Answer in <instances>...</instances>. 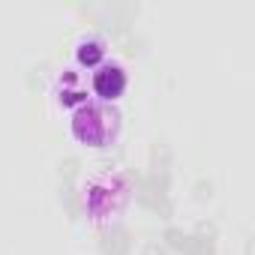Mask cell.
Masks as SVG:
<instances>
[{
  "instance_id": "1",
  "label": "cell",
  "mask_w": 255,
  "mask_h": 255,
  "mask_svg": "<svg viewBox=\"0 0 255 255\" xmlns=\"http://www.w3.org/2000/svg\"><path fill=\"white\" fill-rule=\"evenodd\" d=\"M132 177L123 168H102L96 174L87 177L81 201H84V213L96 228H108L114 225L126 207L132 201Z\"/></svg>"
},
{
  "instance_id": "2",
  "label": "cell",
  "mask_w": 255,
  "mask_h": 255,
  "mask_svg": "<svg viewBox=\"0 0 255 255\" xmlns=\"http://www.w3.org/2000/svg\"><path fill=\"white\" fill-rule=\"evenodd\" d=\"M120 132H123V114L117 105L90 99L69 114V135L81 150L105 153L120 141Z\"/></svg>"
},
{
  "instance_id": "3",
  "label": "cell",
  "mask_w": 255,
  "mask_h": 255,
  "mask_svg": "<svg viewBox=\"0 0 255 255\" xmlns=\"http://www.w3.org/2000/svg\"><path fill=\"white\" fill-rule=\"evenodd\" d=\"M87 87H90V99L117 105L126 96V90H129V72H126V66L120 60H105L99 69L90 72Z\"/></svg>"
},
{
  "instance_id": "4",
  "label": "cell",
  "mask_w": 255,
  "mask_h": 255,
  "mask_svg": "<svg viewBox=\"0 0 255 255\" xmlns=\"http://www.w3.org/2000/svg\"><path fill=\"white\" fill-rule=\"evenodd\" d=\"M54 102L63 108V111H75L81 108L84 102H90V87H87V75L75 66H66L57 78H54Z\"/></svg>"
},
{
  "instance_id": "5",
  "label": "cell",
  "mask_w": 255,
  "mask_h": 255,
  "mask_svg": "<svg viewBox=\"0 0 255 255\" xmlns=\"http://www.w3.org/2000/svg\"><path fill=\"white\" fill-rule=\"evenodd\" d=\"M72 60H75V69H81V72L99 69V66L108 60V39L99 36V33H84V36H78L75 45H72Z\"/></svg>"
}]
</instances>
